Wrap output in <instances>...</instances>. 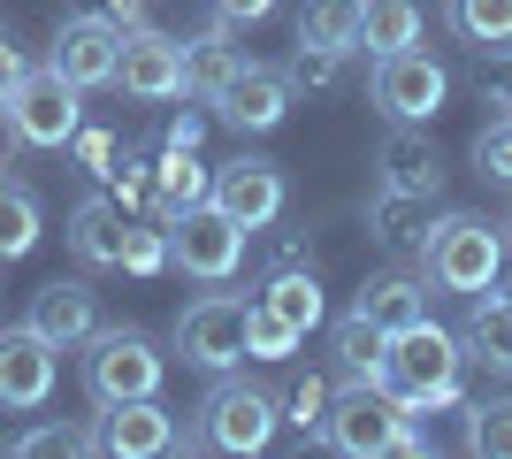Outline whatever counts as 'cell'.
<instances>
[{"label": "cell", "instance_id": "13", "mask_svg": "<svg viewBox=\"0 0 512 459\" xmlns=\"http://www.w3.org/2000/svg\"><path fill=\"white\" fill-rule=\"evenodd\" d=\"M54 398V345L31 322L0 329V414H39Z\"/></svg>", "mask_w": 512, "mask_h": 459}, {"label": "cell", "instance_id": "1", "mask_svg": "<svg viewBox=\"0 0 512 459\" xmlns=\"http://www.w3.org/2000/svg\"><path fill=\"white\" fill-rule=\"evenodd\" d=\"M459 368H467V345H459L451 329H436V322H413V329H398L383 345L375 383H383L406 414H436V406L459 398Z\"/></svg>", "mask_w": 512, "mask_h": 459}, {"label": "cell", "instance_id": "19", "mask_svg": "<svg viewBox=\"0 0 512 459\" xmlns=\"http://www.w3.org/2000/svg\"><path fill=\"white\" fill-rule=\"evenodd\" d=\"M237 69H245V46H237V23L230 16H214L199 39H184V92H192V100H214Z\"/></svg>", "mask_w": 512, "mask_h": 459}, {"label": "cell", "instance_id": "8", "mask_svg": "<svg viewBox=\"0 0 512 459\" xmlns=\"http://www.w3.org/2000/svg\"><path fill=\"white\" fill-rule=\"evenodd\" d=\"M451 92V69L421 46H398V54H375V108L390 123H436Z\"/></svg>", "mask_w": 512, "mask_h": 459}, {"label": "cell", "instance_id": "29", "mask_svg": "<svg viewBox=\"0 0 512 459\" xmlns=\"http://www.w3.org/2000/svg\"><path fill=\"white\" fill-rule=\"evenodd\" d=\"M444 16L467 46H505L512 39V0H444Z\"/></svg>", "mask_w": 512, "mask_h": 459}, {"label": "cell", "instance_id": "17", "mask_svg": "<svg viewBox=\"0 0 512 459\" xmlns=\"http://www.w3.org/2000/svg\"><path fill=\"white\" fill-rule=\"evenodd\" d=\"M375 169H383L390 192H421V199L444 192V153H436L428 123H390L383 153H375Z\"/></svg>", "mask_w": 512, "mask_h": 459}, {"label": "cell", "instance_id": "16", "mask_svg": "<svg viewBox=\"0 0 512 459\" xmlns=\"http://www.w3.org/2000/svg\"><path fill=\"white\" fill-rule=\"evenodd\" d=\"M100 452L115 459H161L176 452V421L161 398H115V406H100Z\"/></svg>", "mask_w": 512, "mask_h": 459}, {"label": "cell", "instance_id": "27", "mask_svg": "<svg viewBox=\"0 0 512 459\" xmlns=\"http://www.w3.org/2000/svg\"><path fill=\"white\" fill-rule=\"evenodd\" d=\"M360 46H367V54L421 46V0H367V8H360Z\"/></svg>", "mask_w": 512, "mask_h": 459}, {"label": "cell", "instance_id": "43", "mask_svg": "<svg viewBox=\"0 0 512 459\" xmlns=\"http://www.w3.org/2000/svg\"><path fill=\"white\" fill-rule=\"evenodd\" d=\"M214 8H230V0H214Z\"/></svg>", "mask_w": 512, "mask_h": 459}, {"label": "cell", "instance_id": "41", "mask_svg": "<svg viewBox=\"0 0 512 459\" xmlns=\"http://www.w3.org/2000/svg\"><path fill=\"white\" fill-rule=\"evenodd\" d=\"M100 16H115L123 31H138V23H146V0H100Z\"/></svg>", "mask_w": 512, "mask_h": 459}, {"label": "cell", "instance_id": "25", "mask_svg": "<svg viewBox=\"0 0 512 459\" xmlns=\"http://www.w3.org/2000/svg\"><path fill=\"white\" fill-rule=\"evenodd\" d=\"M360 8H367V0H306V8H299V46L360 54Z\"/></svg>", "mask_w": 512, "mask_h": 459}, {"label": "cell", "instance_id": "9", "mask_svg": "<svg viewBox=\"0 0 512 459\" xmlns=\"http://www.w3.org/2000/svg\"><path fill=\"white\" fill-rule=\"evenodd\" d=\"M245 238L253 230H237L222 207H192V215L169 222V261L184 276H199V284H230L237 261H245Z\"/></svg>", "mask_w": 512, "mask_h": 459}, {"label": "cell", "instance_id": "20", "mask_svg": "<svg viewBox=\"0 0 512 459\" xmlns=\"http://www.w3.org/2000/svg\"><path fill=\"white\" fill-rule=\"evenodd\" d=\"M207 184H214V176L199 169V153L161 146V161H153V176H146V207H153V222H176V215H192V207H207Z\"/></svg>", "mask_w": 512, "mask_h": 459}, {"label": "cell", "instance_id": "32", "mask_svg": "<svg viewBox=\"0 0 512 459\" xmlns=\"http://www.w3.org/2000/svg\"><path fill=\"white\" fill-rule=\"evenodd\" d=\"M474 100L490 115H512V39L482 46V62H474Z\"/></svg>", "mask_w": 512, "mask_h": 459}, {"label": "cell", "instance_id": "12", "mask_svg": "<svg viewBox=\"0 0 512 459\" xmlns=\"http://www.w3.org/2000/svg\"><path fill=\"white\" fill-rule=\"evenodd\" d=\"M115 85H123L130 100H176V92H184V39L153 31V23L123 31V54H115Z\"/></svg>", "mask_w": 512, "mask_h": 459}, {"label": "cell", "instance_id": "4", "mask_svg": "<svg viewBox=\"0 0 512 459\" xmlns=\"http://www.w3.org/2000/svg\"><path fill=\"white\" fill-rule=\"evenodd\" d=\"M161 375H169V360L153 352L146 329H130V322L107 329L100 322L85 337V391H92V406H115V398H161Z\"/></svg>", "mask_w": 512, "mask_h": 459}, {"label": "cell", "instance_id": "34", "mask_svg": "<svg viewBox=\"0 0 512 459\" xmlns=\"http://www.w3.org/2000/svg\"><path fill=\"white\" fill-rule=\"evenodd\" d=\"M123 268H130V276H161V268H169V222H138V215H130Z\"/></svg>", "mask_w": 512, "mask_h": 459}, {"label": "cell", "instance_id": "38", "mask_svg": "<svg viewBox=\"0 0 512 459\" xmlns=\"http://www.w3.org/2000/svg\"><path fill=\"white\" fill-rule=\"evenodd\" d=\"M69 146H77V161H85L92 176L115 169V138H107V131H85V123H77V138H69Z\"/></svg>", "mask_w": 512, "mask_h": 459}, {"label": "cell", "instance_id": "23", "mask_svg": "<svg viewBox=\"0 0 512 459\" xmlns=\"http://www.w3.org/2000/svg\"><path fill=\"white\" fill-rule=\"evenodd\" d=\"M352 306H360L383 337H398V329L428 322V284H413V276H367V291H360Z\"/></svg>", "mask_w": 512, "mask_h": 459}, {"label": "cell", "instance_id": "37", "mask_svg": "<svg viewBox=\"0 0 512 459\" xmlns=\"http://www.w3.org/2000/svg\"><path fill=\"white\" fill-rule=\"evenodd\" d=\"M337 69H344V54L299 46V54H291V85H314V92H329V85H337Z\"/></svg>", "mask_w": 512, "mask_h": 459}, {"label": "cell", "instance_id": "7", "mask_svg": "<svg viewBox=\"0 0 512 459\" xmlns=\"http://www.w3.org/2000/svg\"><path fill=\"white\" fill-rule=\"evenodd\" d=\"M245 322H253V306L237 299V291H199L176 314V352L199 375H230V368H245Z\"/></svg>", "mask_w": 512, "mask_h": 459}, {"label": "cell", "instance_id": "28", "mask_svg": "<svg viewBox=\"0 0 512 459\" xmlns=\"http://www.w3.org/2000/svg\"><path fill=\"white\" fill-rule=\"evenodd\" d=\"M383 345H390V337L352 306V314L337 322V383H367V375L383 368Z\"/></svg>", "mask_w": 512, "mask_h": 459}, {"label": "cell", "instance_id": "21", "mask_svg": "<svg viewBox=\"0 0 512 459\" xmlns=\"http://www.w3.org/2000/svg\"><path fill=\"white\" fill-rule=\"evenodd\" d=\"M428 207H436V199L375 184V199H367V230H375L390 253H421V245H428Z\"/></svg>", "mask_w": 512, "mask_h": 459}, {"label": "cell", "instance_id": "18", "mask_svg": "<svg viewBox=\"0 0 512 459\" xmlns=\"http://www.w3.org/2000/svg\"><path fill=\"white\" fill-rule=\"evenodd\" d=\"M123 230H130V207L115 192H85L69 207V253L85 268H123Z\"/></svg>", "mask_w": 512, "mask_h": 459}, {"label": "cell", "instance_id": "24", "mask_svg": "<svg viewBox=\"0 0 512 459\" xmlns=\"http://www.w3.org/2000/svg\"><path fill=\"white\" fill-rule=\"evenodd\" d=\"M260 306H268V314H276L299 345H306V329H321V284L306 276V268H276V276H268V291H260Z\"/></svg>", "mask_w": 512, "mask_h": 459}, {"label": "cell", "instance_id": "40", "mask_svg": "<svg viewBox=\"0 0 512 459\" xmlns=\"http://www.w3.org/2000/svg\"><path fill=\"white\" fill-rule=\"evenodd\" d=\"M23 69H31V62H23V46L8 39V31H0V100H8V92L23 85Z\"/></svg>", "mask_w": 512, "mask_h": 459}, {"label": "cell", "instance_id": "22", "mask_svg": "<svg viewBox=\"0 0 512 459\" xmlns=\"http://www.w3.org/2000/svg\"><path fill=\"white\" fill-rule=\"evenodd\" d=\"M467 360H482L490 375H512V299L505 291H474V314H467Z\"/></svg>", "mask_w": 512, "mask_h": 459}, {"label": "cell", "instance_id": "36", "mask_svg": "<svg viewBox=\"0 0 512 459\" xmlns=\"http://www.w3.org/2000/svg\"><path fill=\"white\" fill-rule=\"evenodd\" d=\"M291 352H299V337H291V329H283L276 314L253 299V322H245V360H291Z\"/></svg>", "mask_w": 512, "mask_h": 459}, {"label": "cell", "instance_id": "11", "mask_svg": "<svg viewBox=\"0 0 512 459\" xmlns=\"http://www.w3.org/2000/svg\"><path fill=\"white\" fill-rule=\"evenodd\" d=\"M222 123H230L237 138H260V131H276L283 115H291V69H268V62H245L230 77V85L207 100Z\"/></svg>", "mask_w": 512, "mask_h": 459}, {"label": "cell", "instance_id": "26", "mask_svg": "<svg viewBox=\"0 0 512 459\" xmlns=\"http://www.w3.org/2000/svg\"><path fill=\"white\" fill-rule=\"evenodd\" d=\"M39 230H46L39 192H31L23 176H0V261H23V253L39 245Z\"/></svg>", "mask_w": 512, "mask_h": 459}, {"label": "cell", "instance_id": "42", "mask_svg": "<svg viewBox=\"0 0 512 459\" xmlns=\"http://www.w3.org/2000/svg\"><path fill=\"white\" fill-rule=\"evenodd\" d=\"M222 16H230V23H268V16H276V0H230Z\"/></svg>", "mask_w": 512, "mask_h": 459}, {"label": "cell", "instance_id": "35", "mask_svg": "<svg viewBox=\"0 0 512 459\" xmlns=\"http://www.w3.org/2000/svg\"><path fill=\"white\" fill-rule=\"evenodd\" d=\"M329 398H337V383H329V375H299V383H291V398H283V421H291L299 437H321Z\"/></svg>", "mask_w": 512, "mask_h": 459}, {"label": "cell", "instance_id": "30", "mask_svg": "<svg viewBox=\"0 0 512 459\" xmlns=\"http://www.w3.org/2000/svg\"><path fill=\"white\" fill-rule=\"evenodd\" d=\"M467 452L512 459V398H474L467 406Z\"/></svg>", "mask_w": 512, "mask_h": 459}, {"label": "cell", "instance_id": "39", "mask_svg": "<svg viewBox=\"0 0 512 459\" xmlns=\"http://www.w3.org/2000/svg\"><path fill=\"white\" fill-rule=\"evenodd\" d=\"M199 138H207V115H199V108L169 115V146H176V153H199Z\"/></svg>", "mask_w": 512, "mask_h": 459}, {"label": "cell", "instance_id": "5", "mask_svg": "<svg viewBox=\"0 0 512 459\" xmlns=\"http://www.w3.org/2000/svg\"><path fill=\"white\" fill-rule=\"evenodd\" d=\"M276 421H283V406L260 383H214L199 398L192 437H176V444H192V452H268Z\"/></svg>", "mask_w": 512, "mask_h": 459}, {"label": "cell", "instance_id": "3", "mask_svg": "<svg viewBox=\"0 0 512 459\" xmlns=\"http://www.w3.org/2000/svg\"><path fill=\"white\" fill-rule=\"evenodd\" d=\"M497 268H505V238H497V222H482V215H444L421 245V276L436 291H467L474 299V291L497 284Z\"/></svg>", "mask_w": 512, "mask_h": 459}, {"label": "cell", "instance_id": "15", "mask_svg": "<svg viewBox=\"0 0 512 459\" xmlns=\"http://www.w3.org/2000/svg\"><path fill=\"white\" fill-rule=\"evenodd\" d=\"M23 322L39 329L54 352H77L92 329H100V291L77 284V276H54V284L31 291V314H23Z\"/></svg>", "mask_w": 512, "mask_h": 459}, {"label": "cell", "instance_id": "14", "mask_svg": "<svg viewBox=\"0 0 512 459\" xmlns=\"http://www.w3.org/2000/svg\"><path fill=\"white\" fill-rule=\"evenodd\" d=\"M207 207H222L237 230H268L283 215V169L276 161H230V169H214Z\"/></svg>", "mask_w": 512, "mask_h": 459}, {"label": "cell", "instance_id": "33", "mask_svg": "<svg viewBox=\"0 0 512 459\" xmlns=\"http://www.w3.org/2000/svg\"><path fill=\"white\" fill-rule=\"evenodd\" d=\"M474 169H482V184H505L512 192V115H490L474 131Z\"/></svg>", "mask_w": 512, "mask_h": 459}, {"label": "cell", "instance_id": "6", "mask_svg": "<svg viewBox=\"0 0 512 459\" xmlns=\"http://www.w3.org/2000/svg\"><path fill=\"white\" fill-rule=\"evenodd\" d=\"M0 108H8V138H16V146L62 153L69 138H77V123H85V92L46 62V69H23V85L8 92Z\"/></svg>", "mask_w": 512, "mask_h": 459}, {"label": "cell", "instance_id": "10", "mask_svg": "<svg viewBox=\"0 0 512 459\" xmlns=\"http://www.w3.org/2000/svg\"><path fill=\"white\" fill-rule=\"evenodd\" d=\"M115 54H123V23L100 16V8H77V16L54 23V54L46 62L77 92H92V85H115Z\"/></svg>", "mask_w": 512, "mask_h": 459}, {"label": "cell", "instance_id": "31", "mask_svg": "<svg viewBox=\"0 0 512 459\" xmlns=\"http://www.w3.org/2000/svg\"><path fill=\"white\" fill-rule=\"evenodd\" d=\"M16 459H54V452H100V429H85V421H39V429H23L16 444H8Z\"/></svg>", "mask_w": 512, "mask_h": 459}, {"label": "cell", "instance_id": "2", "mask_svg": "<svg viewBox=\"0 0 512 459\" xmlns=\"http://www.w3.org/2000/svg\"><path fill=\"white\" fill-rule=\"evenodd\" d=\"M321 444L329 452H352V459H375V452H428V437L413 429V414L367 375V383H337L329 414H321Z\"/></svg>", "mask_w": 512, "mask_h": 459}]
</instances>
